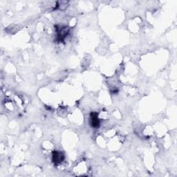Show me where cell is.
Here are the masks:
<instances>
[{"instance_id": "obj_2", "label": "cell", "mask_w": 177, "mask_h": 177, "mask_svg": "<svg viewBox=\"0 0 177 177\" xmlns=\"http://www.w3.org/2000/svg\"><path fill=\"white\" fill-rule=\"evenodd\" d=\"M91 124L93 127L97 128L100 125V120L96 113L93 112L91 113Z\"/></svg>"}, {"instance_id": "obj_1", "label": "cell", "mask_w": 177, "mask_h": 177, "mask_svg": "<svg viewBox=\"0 0 177 177\" xmlns=\"http://www.w3.org/2000/svg\"><path fill=\"white\" fill-rule=\"evenodd\" d=\"M52 160L53 162L55 163H61L62 160H64V155L62 154V153L57 152V151H54L53 152V156H52Z\"/></svg>"}, {"instance_id": "obj_3", "label": "cell", "mask_w": 177, "mask_h": 177, "mask_svg": "<svg viewBox=\"0 0 177 177\" xmlns=\"http://www.w3.org/2000/svg\"><path fill=\"white\" fill-rule=\"evenodd\" d=\"M57 39L61 41L66 37L68 31H67V28H60L57 29Z\"/></svg>"}]
</instances>
